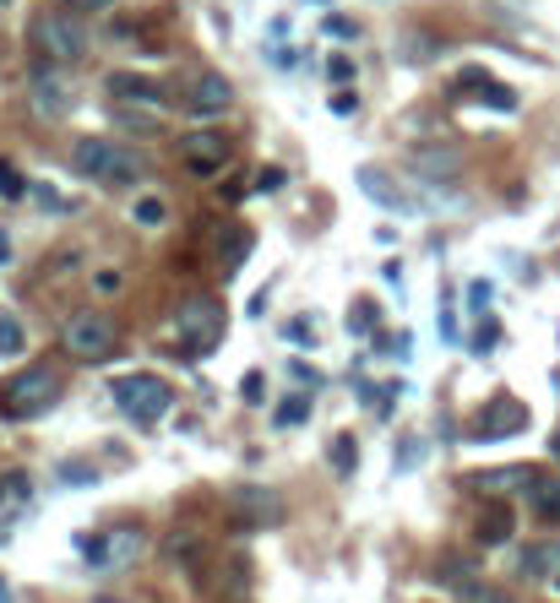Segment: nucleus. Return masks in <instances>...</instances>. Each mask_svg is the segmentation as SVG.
Returning <instances> with one entry per match:
<instances>
[{"label": "nucleus", "instance_id": "f257e3e1", "mask_svg": "<svg viewBox=\"0 0 560 603\" xmlns=\"http://www.w3.org/2000/svg\"><path fill=\"white\" fill-rule=\"evenodd\" d=\"M71 163H76L87 180L109 185V190H125V185L142 180V158H136L131 147L109 141V136H82V141L71 147Z\"/></svg>", "mask_w": 560, "mask_h": 603}, {"label": "nucleus", "instance_id": "f03ea898", "mask_svg": "<svg viewBox=\"0 0 560 603\" xmlns=\"http://www.w3.org/2000/svg\"><path fill=\"white\" fill-rule=\"evenodd\" d=\"M54 397H60V375H54L49 365H27V370H16V375L0 386V419H11V424L38 419V413L54 408Z\"/></svg>", "mask_w": 560, "mask_h": 603}, {"label": "nucleus", "instance_id": "7ed1b4c3", "mask_svg": "<svg viewBox=\"0 0 560 603\" xmlns=\"http://www.w3.org/2000/svg\"><path fill=\"white\" fill-rule=\"evenodd\" d=\"M60 348H65L71 359H82V365H103V359L120 348V326H114L103 310H76V316H65V326H60Z\"/></svg>", "mask_w": 560, "mask_h": 603}, {"label": "nucleus", "instance_id": "20e7f679", "mask_svg": "<svg viewBox=\"0 0 560 603\" xmlns=\"http://www.w3.org/2000/svg\"><path fill=\"white\" fill-rule=\"evenodd\" d=\"M114 403H120V413H125V419H136V424H158V419L169 413L174 392H169V381H163V375L136 370V375H120V381H114Z\"/></svg>", "mask_w": 560, "mask_h": 603}, {"label": "nucleus", "instance_id": "39448f33", "mask_svg": "<svg viewBox=\"0 0 560 603\" xmlns=\"http://www.w3.org/2000/svg\"><path fill=\"white\" fill-rule=\"evenodd\" d=\"M174 337H180V348L185 354H212L218 343H223V305L218 299H207V294H196V299H185L180 305V316H174Z\"/></svg>", "mask_w": 560, "mask_h": 603}, {"label": "nucleus", "instance_id": "423d86ee", "mask_svg": "<svg viewBox=\"0 0 560 603\" xmlns=\"http://www.w3.org/2000/svg\"><path fill=\"white\" fill-rule=\"evenodd\" d=\"M33 49H38L49 65H71V60L87 54V27H82L76 16H65V11H44V16L33 22Z\"/></svg>", "mask_w": 560, "mask_h": 603}, {"label": "nucleus", "instance_id": "0eeeda50", "mask_svg": "<svg viewBox=\"0 0 560 603\" xmlns=\"http://www.w3.org/2000/svg\"><path fill=\"white\" fill-rule=\"evenodd\" d=\"M76 550H82L98 571H125V566H136V555L147 550V539H142V528L120 522V528H103V533H93V539L82 533Z\"/></svg>", "mask_w": 560, "mask_h": 603}, {"label": "nucleus", "instance_id": "6e6552de", "mask_svg": "<svg viewBox=\"0 0 560 603\" xmlns=\"http://www.w3.org/2000/svg\"><path fill=\"white\" fill-rule=\"evenodd\" d=\"M180 158H185L191 174L212 180V174L229 169V136H223V131H185V136H180Z\"/></svg>", "mask_w": 560, "mask_h": 603}, {"label": "nucleus", "instance_id": "1a4fd4ad", "mask_svg": "<svg viewBox=\"0 0 560 603\" xmlns=\"http://www.w3.org/2000/svg\"><path fill=\"white\" fill-rule=\"evenodd\" d=\"M27 98H33V109H38L44 120H60V114H71V103H76V87L65 82V71H54V65H38V71H33V82H27Z\"/></svg>", "mask_w": 560, "mask_h": 603}, {"label": "nucleus", "instance_id": "9d476101", "mask_svg": "<svg viewBox=\"0 0 560 603\" xmlns=\"http://www.w3.org/2000/svg\"><path fill=\"white\" fill-rule=\"evenodd\" d=\"M229 103H234V87H229L223 71H191V82H185V109H191L196 120H212V114H223Z\"/></svg>", "mask_w": 560, "mask_h": 603}, {"label": "nucleus", "instance_id": "9b49d317", "mask_svg": "<svg viewBox=\"0 0 560 603\" xmlns=\"http://www.w3.org/2000/svg\"><path fill=\"white\" fill-rule=\"evenodd\" d=\"M517 430H528V408L512 403V397H501V403H490V408L479 413L474 441H506V435H517Z\"/></svg>", "mask_w": 560, "mask_h": 603}, {"label": "nucleus", "instance_id": "f8f14e48", "mask_svg": "<svg viewBox=\"0 0 560 603\" xmlns=\"http://www.w3.org/2000/svg\"><path fill=\"white\" fill-rule=\"evenodd\" d=\"M109 92H114L120 103H142V109H163V103H169V92H163L152 76H142V71H114V76H109Z\"/></svg>", "mask_w": 560, "mask_h": 603}, {"label": "nucleus", "instance_id": "ddd939ff", "mask_svg": "<svg viewBox=\"0 0 560 603\" xmlns=\"http://www.w3.org/2000/svg\"><path fill=\"white\" fill-rule=\"evenodd\" d=\"M229 511L245 522V528H267V522H278V495L272 490H256V484H245V490H234V501H229Z\"/></svg>", "mask_w": 560, "mask_h": 603}, {"label": "nucleus", "instance_id": "4468645a", "mask_svg": "<svg viewBox=\"0 0 560 603\" xmlns=\"http://www.w3.org/2000/svg\"><path fill=\"white\" fill-rule=\"evenodd\" d=\"M517 533V511L506 506V501H485V511H479V528H474V539L485 544V550H496V544H506Z\"/></svg>", "mask_w": 560, "mask_h": 603}, {"label": "nucleus", "instance_id": "2eb2a0df", "mask_svg": "<svg viewBox=\"0 0 560 603\" xmlns=\"http://www.w3.org/2000/svg\"><path fill=\"white\" fill-rule=\"evenodd\" d=\"M436 582H447V588L463 593V598H479V593H485L479 566H474L468 555H441V560H436Z\"/></svg>", "mask_w": 560, "mask_h": 603}, {"label": "nucleus", "instance_id": "dca6fc26", "mask_svg": "<svg viewBox=\"0 0 560 603\" xmlns=\"http://www.w3.org/2000/svg\"><path fill=\"white\" fill-rule=\"evenodd\" d=\"M354 185H359L376 207H387V212H414V201H408V196H403V190H398L381 169H359V174H354Z\"/></svg>", "mask_w": 560, "mask_h": 603}, {"label": "nucleus", "instance_id": "f3484780", "mask_svg": "<svg viewBox=\"0 0 560 603\" xmlns=\"http://www.w3.org/2000/svg\"><path fill=\"white\" fill-rule=\"evenodd\" d=\"M528 506L539 511V522H560V479L534 473V484H528Z\"/></svg>", "mask_w": 560, "mask_h": 603}, {"label": "nucleus", "instance_id": "a211bd4d", "mask_svg": "<svg viewBox=\"0 0 560 603\" xmlns=\"http://www.w3.org/2000/svg\"><path fill=\"white\" fill-rule=\"evenodd\" d=\"M523 577H534V582H555L560 577V544H534L528 555H523Z\"/></svg>", "mask_w": 560, "mask_h": 603}, {"label": "nucleus", "instance_id": "6ab92c4d", "mask_svg": "<svg viewBox=\"0 0 560 603\" xmlns=\"http://www.w3.org/2000/svg\"><path fill=\"white\" fill-rule=\"evenodd\" d=\"M272 419H278V430H300V424L310 419V397H305V392H294V397H283Z\"/></svg>", "mask_w": 560, "mask_h": 603}, {"label": "nucleus", "instance_id": "aec40b11", "mask_svg": "<svg viewBox=\"0 0 560 603\" xmlns=\"http://www.w3.org/2000/svg\"><path fill=\"white\" fill-rule=\"evenodd\" d=\"M414 169H419L425 180H452V174H457V158H452V152H419Z\"/></svg>", "mask_w": 560, "mask_h": 603}, {"label": "nucleus", "instance_id": "412c9836", "mask_svg": "<svg viewBox=\"0 0 560 603\" xmlns=\"http://www.w3.org/2000/svg\"><path fill=\"white\" fill-rule=\"evenodd\" d=\"M27 348V332H22V321L16 316H0V359H16Z\"/></svg>", "mask_w": 560, "mask_h": 603}, {"label": "nucleus", "instance_id": "4be33fe9", "mask_svg": "<svg viewBox=\"0 0 560 603\" xmlns=\"http://www.w3.org/2000/svg\"><path fill=\"white\" fill-rule=\"evenodd\" d=\"M131 218H136L142 229H163V218H169V207H163V196H142V201L131 207Z\"/></svg>", "mask_w": 560, "mask_h": 603}, {"label": "nucleus", "instance_id": "5701e85b", "mask_svg": "<svg viewBox=\"0 0 560 603\" xmlns=\"http://www.w3.org/2000/svg\"><path fill=\"white\" fill-rule=\"evenodd\" d=\"M0 196H5V201H22V196H27L22 169H16V163H5V158H0Z\"/></svg>", "mask_w": 560, "mask_h": 603}, {"label": "nucleus", "instance_id": "b1692460", "mask_svg": "<svg viewBox=\"0 0 560 603\" xmlns=\"http://www.w3.org/2000/svg\"><path fill=\"white\" fill-rule=\"evenodd\" d=\"M479 98H485L490 109H517V92H512V87H501V82H485V87H479Z\"/></svg>", "mask_w": 560, "mask_h": 603}, {"label": "nucleus", "instance_id": "393cba45", "mask_svg": "<svg viewBox=\"0 0 560 603\" xmlns=\"http://www.w3.org/2000/svg\"><path fill=\"white\" fill-rule=\"evenodd\" d=\"M120 131H136V136H152L158 120L152 114H136V109H120Z\"/></svg>", "mask_w": 560, "mask_h": 603}, {"label": "nucleus", "instance_id": "a878e982", "mask_svg": "<svg viewBox=\"0 0 560 603\" xmlns=\"http://www.w3.org/2000/svg\"><path fill=\"white\" fill-rule=\"evenodd\" d=\"M332 468H338V473H349V468H354V441H349V435H338V441H332Z\"/></svg>", "mask_w": 560, "mask_h": 603}, {"label": "nucleus", "instance_id": "bb28decb", "mask_svg": "<svg viewBox=\"0 0 560 603\" xmlns=\"http://www.w3.org/2000/svg\"><path fill=\"white\" fill-rule=\"evenodd\" d=\"M327 76H332L338 87H343V82H354V60H349V54H332V60H327Z\"/></svg>", "mask_w": 560, "mask_h": 603}, {"label": "nucleus", "instance_id": "cd10ccee", "mask_svg": "<svg viewBox=\"0 0 560 603\" xmlns=\"http://www.w3.org/2000/svg\"><path fill=\"white\" fill-rule=\"evenodd\" d=\"M33 196H38V207H54V212H71V201L54 190V185H33Z\"/></svg>", "mask_w": 560, "mask_h": 603}, {"label": "nucleus", "instance_id": "c85d7f7f", "mask_svg": "<svg viewBox=\"0 0 560 603\" xmlns=\"http://www.w3.org/2000/svg\"><path fill=\"white\" fill-rule=\"evenodd\" d=\"M93 288H98V294H120V288H125V277H120L114 267H103V272H93Z\"/></svg>", "mask_w": 560, "mask_h": 603}, {"label": "nucleus", "instance_id": "c756f323", "mask_svg": "<svg viewBox=\"0 0 560 603\" xmlns=\"http://www.w3.org/2000/svg\"><path fill=\"white\" fill-rule=\"evenodd\" d=\"M240 392H245V403H251V408H261V392H267V381H261V370H251V375L240 381Z\"/></svg>", "mask_w": 560, "mask_h": 603}, {"label": "nucleus", "instance_id": "7c9ffc66", "mask_svg": "<svg viewBox=\"0 0 560 603\" xmlns=\"http://www.w3.org/2000/svg\"><path fill=\"white\" fill-rule=\"evenodd\" d=\"M327 33H332L338 44H349V38H359V27H354L349 16H327Z\"/></svg>", "mask_w": 560, "mask_h": 603}, {"label": "nucleus", "instance_id": "2f4dec72", "mask_svg": "<svg viewBox=\"0 0 560 603\" xmlns=\"http://www.w3.org/2000/svg\"><path fill=\"white\" fill-rule=\"evenodd\" d=\"M332 114H338V120H354V114H359V98H354V92H332Z\"/></svg>", "mask_w": 560, "mask_h": 603}, {"label": "nucleus", "instance_id": "473e14b6", "mask_svg": "<svg viewBox=\"0 0 560 603\" xmlns=\"http://www.w3.org/2000/svg\"><path fill=\"white\" fill-rule=\"evenodd\" d=\"M60 479H65V484H87V479H93V468H82V462H65V468H60Z\"/></svg>", "mask_w": 560, "mask_h": 603}, {"label": "nucleus", "instance_id": "72a5a7b5", "mask_svg": "<svg viewBox=\"0 0 560 603\" xmlns=\"http://www.w3.org/2000/svg\"><path fill=\"white\" fill-rule=\"evenodd\" d=\"M65 5H71V11H82V16H98V11H109L114 0H65Z\"/></svg>", "mask_w": 560, "mask_h": 603}, {"label": "nucleus", "instance_id": "f704fd0d", "mask_svg": "<svg viewBox=\"0 0 560 603\" xmlns=\"http://www.w3.org/2000/svg\"><path fill=\"white\" fill-rule=\"evenodd\" d=\"M468 305L485 310V305H490V283H468Z\"/></svg>", "mask_w": 560, "mask_h": 603}, {"label": "nucleus", "instance_id": "c9c22d12", "mask_svg": "<svg viewBox=\"0 0 560 603\" xmlns=\"http://www.w3.org/2000/svg\"><path fill=\"white\" fill-rule=\"evenodd\" d=\"M370 321H376V310L359 305V316H349V332H370Z\"/></svg>", "mask_w": 560, "mask_h": 603}, {"label": "nucleus", "instance_id": "e433bc0d", "mask_svg": "<svg viewBox=\"0 0 560 603\" xmlns=\"http://www.w3.org/2000/svg\"><path fill=\"white\" fill-rule=\"evenodd\" d=\"M289 343H316V326H305V321H289Z\"/></svg>", "mask_w": 560, "mask_h": 603}, {"label": "nucleus", "instance_id": "4c0bfd02", "mask_svg": "<svg viewBox=\"0 0 560 603\" xmlns=\"http://www.w3.org/2000/svg\"><path fill=\"white\" fill-rule=\"evenodd\" d=\"M256 185H261V190H278V185H283V169H261Z\"/></svg>", "mask_w": 560, "mask_h": 603}, {"label": "nucleus", "instance_id": "58836bf2", "mask_svg": "<svg viewBox=\"0 0 560 603\" xmlns=\"http://www.w3.org/2000/svg\"><path fill=\"white\" fill-rule=\"evenodd\" d=\"M474 348H479V354H485V348H496V321H485V326H479V337H474Z\"/></svg>", "mask_w": 560, "mask_h": 603}, {"label": "nucleus", "instance_id": "ea45409f", "mask_svg": "<svg viewBox=\"0 0 560 603\" xmlns=\"http://www.w3.org/2000/svg\"><path fill=\"white\" fill-rule=\"evenodd\" d=\"M169 555H174V560H180V555H196V539H191V533H185V539H169Z\"/></svg>", "mask_w": 560, "mask_h": 603}, {"label": "nucleus", "instance_id": "a19ab883", "mask_svg": "<svg viewBox=\"0 0 560 603\" xmlns=\"http://www.w3.org/2000/svg\"><path fill=\"white\" fill-rule=\"evenodd\" d=\"M474 603H512V598H506V593H496V588H485V593H479Z\"/></svg>", "mask_w": 560, "mask_h": 603}, {"label": "nucleus", "instance_id": "79ce46f5", "mask_svg": "<svg viewBox=\"0 0 560 603\" xmlns=\"http://www.w3.org/2000/svg\"><path fill=\"white\" fill-rule=\"evenodd\" d=\"M5 261H11V239L0 234V267H5Z\"/></svg>", "mask_w": 560, "mask_h": 603}, {"label": "nucleus", "instance_id": "37998d69", "mask_svg": "<svg viewBox=\"0 0 560 603\" xmlns=\"http://www.w3.org/2000/svg\"><path fill=\"white\" fill-rule=\"evenodd\" d=\"M310 5H327V0H310Z\"/></svg>", "mask_w": 560, "mask_h": 603}, {"label": "nucleus", "instance_id": "c03bdc74", "mask_svg": "<svg viewBox=\"0 0 560 603\" xmlns=\"http://www.w3.org/2000/svg\"><path fill=\"white\" fill-rule=\"evenodd\" d=\"M0 603H5V588H0Z\"/></svg>", "mask_w": 560, "mask_h": 603}, {"label": "nucleus", "instance_id": "a18cd8bd", "mask_svg": "<svg viewBox=\"0 0 560 603\" xmlns=\"http://www.w3.org/2000/svg\"><path fill=\"white\" fill-rule=\"evenodd\" d=\"M555 593H560V577H555Z\"/></svg>", "mask_w": 560, "mask_h": 603}, {"label": "nucleus", "instance_id": "49530a36", "mask_svg": "<svg viewBox=\"0 0 560 603\" xmlns=\"http://www.w3.org/2000/svg\"><path fill=\"white\" fill-rule=\"evenodd\" d=\"M555 457H560V441H555Z\"/></svg>", "mask_w": 560, "mask_h": 603}]
</instances>
